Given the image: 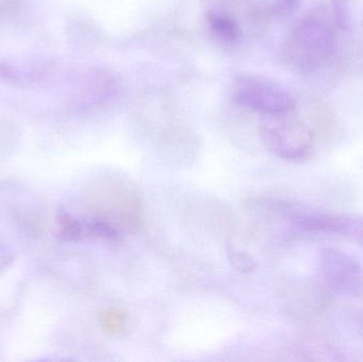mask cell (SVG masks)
<instances>
[{"label":"cell","instance_id":"cell-1","mask_svg":"<svg viewBox=\"0 0 363 362\" xmlns=\"http://www.w3.org/2000/svg\"><path fill=\"white\" fill-rule=\"evenodd\" d=\"M337 34L328 11L318 9L304 17L290 43V60L304 72L317 70L336 50Z\"/></svg>","mask_w":363,"mask_h":362},{"label":"cell","instance_id":"cell-2","mask_svg":"<svg viewBox=\"0 0 363 362\" xmlns=\"http://www.w3.org/2000/svg\"><path fill=\"white\" fill-rule=\"evenodd\" d=\"M260 136L270 152L286 161H304L313 152V132L291 112L266 115Z\"/></svg>","mask_w":363,"mask_h":362},{"label":"cell","instance_id":"cell-3","mask_svg":"<svg viewBox=\"0 0 363 362\" xmlns=\"http://www.w3.org/2000/svg\"><path fill=\"white\" fill-rule=\"evenodd\" d=\"M233 100L239 106L264 115L292 112L296 101L281 85L258 76H242L233 86Z\"/></svg>","mask_w":363,"mask_h":362},{"label":"cell","instance_id":"cell-4","mask_svg":"<svg viewBox=\"0 0 363 362\" xmlns=\"http://www.w3.org/2000/svg\"><path fill=\"white\" fill-rule=\"evenodd\" d=\"M319 268L324 280L337 293L362 295V267L352 255L339 249H325L320 254Z\"/></svg>","mask_w":363,"mask_h":362},{"label":"cell","instance_id":"cell-5","mask_svg":"<svg viewBox=\"0 0 363 362\" xmlns=\"http://www.w3.org/2000/svg\"><path fill=\"white\" fill-rule=\"evenodd\" d=\"M281 208L291 220L296 229L313 234H328V235H342L351 233L353 218L325 214L311 210H300L288 204H279Z\"/></svg>","mask_w":363,"mask_h":362},{"label":"cell","instance_id":"cell-6","mask_svg":"<svg viewBox=\"0 0 363 362\" xmlns=\"http://www.w3.org/2000/svg\"><path fill=\"white\" fill-rule=\"evenodd\" d=\"M209 31L218 40L224 43L237 42L240 38V28L230 15L220 11H209L206 15Z\"/></svg>","mask_w":363,"mask_h":362},{"label":"cell","instance_id":"cell-7","mask_svg":"<svg viewBox=\"0 0 363 362\" xmlns=\"http://www.w3.org/2000/svg\"><path fill=\"white\" fill-rule=\"evenodd\" d=\"M100 327L111 337L121 335L128 323V314L118 307L104 308L99 315Z\"/></svg>","mask_w":363,"mask_h":362},{"label":"cell","instance_id":"cell-8","mask_svg":"<svg viewBox=\"0 0 363 362\" xmlns=\"http://www.w3.org/2000/svg\"><path fill=\"white\" fill-rule=\"evenodd\" d=\"M225 249L228 261L235 270L242 272V273H247V272L253 271L255 269V259L247 250H243L242 248L232 244V242H228Z\"/></svg>","mask_w":363,"mask_h":362},{"label":"cell","instance_id":"cell-9","mask_svg":"<svg viewBox=\"0 0 363 362\" xmlns=\"http://www.w3.org/2000/svg\"><path fill=\"white\" fill-rule=\"evenodd\" d=\"M57 220L61 227V235L66 239L76 242V240H82L86 238L84 221L80 220L67 212L60 213Z\"/></svg>","mask_w":363,"mask_h":362},{"label":"cell","instance_id":"cell-10","mask_svg":"<svg viewBox=\"0 0 363 362\" xmlns=\"http://www.w3.org/2000/svg\"><path fill=\"white\" fill-rule=\"evenodd\" d=\"M335 19L341 28H347L351 21L349 0H333Z\"/></svg>","mask_w":363,"mask_h":362}]
</instances>
